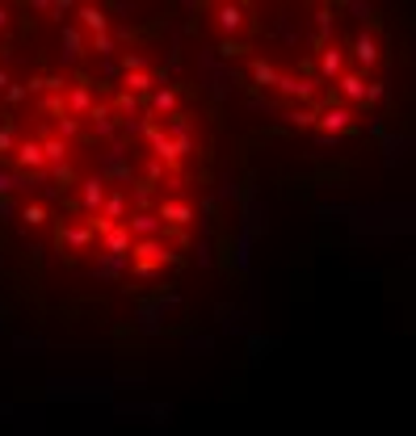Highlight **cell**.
Listing matches in <instances>:
<instances>
[{
	"instance_id": "cell-1",
	"label": "cell",
	"mask_w": 416,
	"mask_h": 436,
	"mask_svg": "<svg viewBox=\"0 0 416 436\" xmlns=\"http://www.w3.org/2000/svg\"><path fill=\"white\" fill-rule=\"evenodd\" d=\"M127 231H131V240H135V235H139V240H160V235H168V227L160 223L156 210H135L131 223H127Z\"/></svg>"
},
{
	"instance_id": "cell-2",
	"label": "cell",
	"mask_w": 416,
	"mask_h": 436,
	"mask_svg": "<svg viewBox=\"0 0 416 436\" xmlns=\"http://www.w3.org/2000/svg\"><path fill=\"white\" fill-rule=\"evenodd\" d=\"M131 248H135V240H131L127 223H118V227H110L106 235H101V252L114 256V260H127V256H131Z\"/></svg>"
},
{
	"instance_id": "cell-3",
	"label": "cell",
	"mask_w": 416,
	"mask_h": 436,
	"mask_svg": "<svg viewBox=\"0 0 416 436\" xmlns=\"http://www.w3.org/2000/svg\"><path fill=\"white\" fill-rule=\"evenodd\" d=\"M106 185H110L106 176H88V181H80V210H84V218L101 210V201H106V193H110Z\"/></svg>"
},
{
	"instance_id": "cell-4",
	"label": "cell",
	"mask_w": 416,
	"mask_h": 436,
	"mask_svg": "<svg viewBox=\"0 0 416 436\" xmlns=\"http://www.w3.org/2000/svg\"><path fill=\"white\" fill-rule=\"evenodd\" d=\"M147 143H152V156H156L160 164H177V160H181L177 143L164 135V126H160V122H147Z\"/></svg>"
},
{
	"instance_id": "cell-5",
	"label": "cell",
	"mask_w": 416,
	"mask_h": 436,
	"mask_svg": "<svg viewBox=\"0 0 416 436\" xmlns=\"http://www.w3.org/2000/svg\"><path fill=\"white\" fill-rule=\"evenodd\" d=\"M127 210H131V197H127L122 189H114V193H106V201H101V210H97V214L106 218L110 227H118L122 218H127Z\"/></svg>"
},
{
	"instance_id": "cell-6",
	"label": "cell",
	"mask_w": 416,
	"mask_h": 436,
	"mask_svg": "<svg viewBox=\"0 0 416 436\" xmlns=\"http://www.w3.org/2000/svg\"><path fill=\"white\" fill-rule=\"evenodd\" d=\"M63 109H67V114H88V109H93V84L88 80L72 84V92L63 97Z\"/></svg>"
},
{
	"instance_id": "cell-7",
	"label": "cell",
	"mask_w": 416,
	"mask_h": 436,
	"mask_svg": "<svg viewBox=\"0 0 416 436\" xmlns=\"http://www.w3.org/2000/svg\"><path fill=\"white\" fill-rule=\"evenodd\" d=\"M88 122H93V135H101V139H110V135L118 131L110 105H93V109H88Z\"/></svg>"
},
{
	"instance_id": "cell-8",
	"label": "cell",
	"mask_w": 416,
	"mask_h": 436,
	"mask_svg": "<svg viewBox=\"0 0 416 436\" xmlns=\"http://www.w3.org/2000/svg\"><path fill=\"white\" fill-rule=\"evenodd\" d=\"M131 256H139V265H160V260H168V252H164V244L160 240H139L135 248H131Z\"/></svg>"
},
{
	"instance_id": "cell-9",
	"label": "cell",
	"mask_w": 416,
	"mask_h": 436,
	"mask_svg": "<svg viewBox=\"0 0 416 436\" xmlns=\"http://www.w3.org/2000/svg\"><path fill=\"white\" fill-rule=\"evenodd\" d=\"M324 131H349V109L345 105H324V114H316Z\"/></svg>"
},
{
	"instance_id": "cell-10",
	"label": "cell",
	"mask_w": 416,
	"mask_h": 436,
	"mask_svg": "<svg viewBox=\"0 0 416 436\" xmlns=\"http://www.w3.org/2000/svg\"><path fill=\"white\" fill-rule=\"evenodd\" d=\"M353 59H358L362 67H374V63H378V42H374L370 34H358V38H353Z\"/></svg>"
},
{
	"instance_id": "cell-11",
	"label": "cell",
	"mask_w": 416,
	"mask_h": 436,
	"mask_svg": "<svg viewBox=\"0 0 416 436\" xmlns=\"http://www.w3.org/2000/svg\"><path fill=\"white\" fill-rule=\"evenodd\" d=\"M337 84H341V88H337V97H345V101H366V80H362L358 72L341 76Z\"/></svg>"
},
{
	"instance_id": "cell-12",
	"label": "cell",
	"mask_w": 416,
	"mask_h": 436,
	"mask_svg": "<svg viewBox=\"0 0 416 436\" xmlns=\"http://www.w3.org/2000/svg\"><path fill=\"white\" fill-rule=\"evenodd\" d=\"M22 168H42L47 160H42V143H34V139H26V143H17V156H13Z\"/></svg>"
},
{
	"instance_id": "cell-13",
	"label": "cell",
	"mask_w": 416,
	"mask_h": 436,
	"mask_svg": "<svg viewBox=\"0 0 416 436\" xmlns=\"http://www.w3.org/2000/svg\"><path fill=\"white\" fill-rule=\"evenodd\" d=\"M160 223H177V227H185L189 223V206L185 201H160Z\"/></svg>"
},
{
	"instance_id": "cell-14",
	"label": "cell",
	"mask_w": 416,
	"mask_h": 436,
	"mask_svg": "<svg viewBox=\"0 0 416 436\" xmlns=\"http://www.w3.org/2000/svg\"><path fill=\"white\" fill-rule=\"evenodd\" d=\"M80 26H84V30H93V34H106V30H110V17H106V9L84 5V9H80Z\"/></svg>"
},
{
	"instance_id": "cell-15",
	"label": "cell",
	"mask_w": 416,
	"mask_h": 436,
	"mask_svg": "<svg viewBox=\"0 0 416 436\" xmlns=\"http://www.w3.org/2000/svg\"><path fill=\"white\" fill-rule=\"evenodd\" d=\"M320 72H324V80H337V76L345 72V55H341L337 47H324V55H320Z\"/></svg>"
},
{
	"instance_id": "cell-16",
	"label": "cell",
	"mask_w": 416,
	"mask_h": 436,
	"mask_svg": "<svg viewBox=\"0 0 416 436\" xmlns=\"http://www.w3.org/2000/svg\"><path fill=\"white\" fill-rule=\"evenodd\" d=\"M147 109H152V114H168V118H173V109H177V88H156L152 101H147Z\"/></svg>"
},
{
	"instance_id": "cell-17",
	"label": "cell",
	"mask_w": 416,
	"mask_h": 436,
	"mask_svg": "<svg viewBox=\"0 0 416 436\" xmlns=\"http://www.w3.org/2000/svg\"><path fill=\"white\" fill-rule=\"evenodd\" d=\"M286 97H316V84L320 80H311V84H303V80H294V76H282V80H273Z\"/></svg>"
},
{
	"instance_id": "cell-18",
	"label": "cell",
	"mask_w": 416,
	"mask_h": 436,
	"mask_svg": "<svg viewBox=\"0 0 416 436\" xmlns=\"http://www.w3.org/2000/svg\"><path fill=\"white\" fill-rule=\"evenodd\" d=\"M219 26H223V30H240V26H244V9H240V5H223V9H219Z\"/></svg>"
},
{
	"instance_id": "cell-19",
	"label": "cell",
	"mask_w": 416,
	"mask_h": 436,
	"mask_svg": "<svg viewBox=\"0 0 416 436\" xmlns=\"http://www.w3.org/2000/svg\"><path fill=\"white\" fill-rule=\"evenodd\" d=\"M63 156H67V143H63V139H47V143H42V160H47L51 168L63 164Z\"/></svg>"
},
{
	"instance_id": "cell-20",
	"label": "cell",
	"mask_w": 416,
	"mask_h": 436,
	"mask_svg": "<svg viewBox=\"0 0 416 436\" xmlns=\"http://www.w3.org/2000/svg\"><path fill=\"white\" fill-rule=\"evenodd\" d=\"M122 84H127L122 92H131V97H135V92H147V88H152V76H147V72H127V80H122Z\"/></svg>"
},
{
	"instance_id": "cell-21",
	"label": "cell",
	"mask_w": 416,
	"mask_h": 436,
	"mask_svg": "<svg viewBox=\"0 0 416 436\" xmlns=\"http://www.w3.org/2000/svg\"><path fill=\"white\" fill-rule=\"evenodd\" d=\"M80 42H84V38H80V30H76V26H63V47H67L63 55H67V59H76V55H80Z\"/></svg>"
},
{
	"instance_id": "cell-22",
	"label": "cell",
	"mask_w": 416,
	"mask_h": 436,
	"mask_svg": "<svg viewBox=\"0 0 416 436\" xmlns=\"http://www.w3.org/2000/svg\"><path fill=\"white\" fill-rule=\"evenodd\" d=\"M114 109L131 118V114H139V97H131V92H118V97H114Z\"/></svg>"
},
{
	"instance_id": "cell-23",
	"label": "cell",
	"mask_w": 416,
	"mask_h": 436,
	"mask_svg": "<svg viewBox=\"0 0 416 436\" xmlns=\"http://www.w3.org/2000/svg\"><path fill=\"white\" fill-rule=\"evenodd\" d=\"M76 135H80V118H72V114H63V118H59V139L67 143V139H76Z\"/></svg>"
},
{
	"instance_id": "cell-24",
	"label": "cell",
	"mask_w": 416,
	"mask_h": 436,
	"mask_svg": "<svg viewBox=\"0 0 416 436\" xmlns=\"http://www.w3.org/2000/svg\"><path fill=\"white\" fill-rule=\"evenodd\" d=\"M42 114H51V118H63L67 109H63V97H47L42 101Z\"/></svg>"
},
{
	"instance_id": "cell-25",
	"label": "cell",
	"mask_w": 416,
	"mask_h": 436,
	"mask_svg": "<svg viewBox=\"0 0 416 436\" xmlns=\"http://www.w3.org/2000/svg\"><path fill=\"white\" fill-rule=\"evenodd\" d=\"M253 76H257L261 84H273V80H278V76H273V67H269L265 59H257V63H253Z\"/></svg>"
},
{
	"instance_id": "cell-26",
	"label": "cell",
	"mask_w": 416,
	"mask_h": 436,
	"mask_svg": "<svg viewBox=\"0 0 416 436\" xmlns=\"http://www.w3.org/2000/svg\"><path fill=\"white\" fill-rule=\"evenodd\" d=\"M22 218H26L30 227H42V223H47V210H42V206H26V214H22Z\"/></svg>"
},
{
	"instance_id": "cell-27",
	"label": "cell",
	"mask_w": 416,
	"mask_h": 436,
	"mask_svg": "<svg viewBox=\"0 0 416 436\" xmlns=\"http://www.w3.org/2000/svg\"><path fill=\"white\" fill-rule=\"evenodd\" d=\"M152 197H156V189H152V185H139V189H135V206H139V210H147V206H152Z\"/></svg>"
},
{
	"instance_id": "cell-28",
	"label": "cell",
	"mask_w": 416,
	"mask_h": 436,
	"mask_svg": "<svg viewBox=\"0 0 416 436\" xmlns=\"http://www.w3.org/2000/svg\"><path fill=\"white\" fill-rule=\"evenodd\" d=\"M17 143V131H13V122H5V126H0V151H9Z\"/></svg>"
},
{
	"instance_id": "cell-29",
	"label": "cell",
	"mask_w": 416,
	"mask_h": 436,
	"mask_svg": "<svg viewBox=\"0 0 416 436\" xmlns=\"http://www.w3.org/2000/svg\"><path fill=\"white\" fill-rule=\"evenodd\" d=\"M286 118H290V122H298V126H311V122H316V114H311V109H290Z\"/></svg>"
},
{
	"instance_id": "cell-30",
	"label": "cell",
	"mask_w": 416,
	"mask_h": 436,
	"mask_svg": "<svg viewBox=\"0 0 416 436\" xmlns=\"http://www.w3.org/2000/svg\"><path fill=\"white\" fill-rule=\"evenodd\" d=\"M93 47H97L101 55H114V38H110V34H93Z\"/></svg>"
},
{
	"instance_id": "cell-31",
	"label": "cell",
	"mask_w": 416,
	"mask_h": 436,
	"mask_svg": "<svg viewBox=\"0 0 416 436\" xmlns=\"http://www.w3.org/2000/svg\"><path fill=\"white\" fill-rule=\"evenodd\" d=\"M160 176H164V164H160V160H152V164H147V181H143V185H152V189H156V181H160Z\"/></svg>"
},
{
	"instance_id": "cell-32",
	"label": "cell",
	"mask_w": 416,
	"mask_h": 436,
	"mask_svg": "<svg viewBox=\"0 0 416 436\" xmlns=\"http://www.w3.org/2000/svg\"><path fill=\"white\" fill-rule=\"evenodd\" d=\"M122 67H127V72H139V67H143V55H122Z\"/></svg>"
},
{
	"instance_id": "cell-33",
	"label": "cell",
	"mask_w": 416,
	"mask_h": 436,
	"mask_svg": "<svg viewBox=\"0 0 416 436\" xmlns=\"http://www.w3.org/2000/svg\"><path fill=\"white\" fill-rule=\"evenodd\" d=\"M5 92H9V101H13V105H17V101H26V84H9Z\"/></svg>"
},
{
	"instance_id": "cell-34",
	"label": "cell",
	"mask_w": 416,
	"mask_h": 436,
	"mask_svg": "<svg viewBox=\"0 0 416 436\" xmlns=\"http://www.w3.org/2000/svg\"><path fill=\"white\" fill-rule=\"evenodd\" d=\"M13 189H17V185H13V176H9V172H0V197L13 193Z\"/></svg>"
},
{
	"instance_id": "cell-35",
	"label": "cell",
	"mask_w": 416,
	"mask_h": 436,
	"mask_svg": "<svg viewBox=\"0 0 416 436\" xmlns=\"http://www.w3.org/2000/svg\"><path fill=\"white\" fill-rule=\"evenodd\" d=\"M0 214H13V201L9 197H0Z\"/></svg>"
},
{
	"instance_id": "cell-36",
	"label": "cell",
	"mask_w": 416,
	"mask_h": 436,
	"mask_svg": "<svg viewBox=\"0 0 416 436\" xmlns=\"http://www.w3.org/2000/svg\"><path fill=\"white\" fill-rule=\"evenodd\" d=\"M5 26H9V9H5V5H0V30H5Z\"/></svg>"
},
{
	"instance_id": "cell-37",
	"label": "cell",
	"mask_w": 416,
	"mask_h": 436,
	"mask_svg": "<svg viewBox=\"0 0 416 436\" xmlns=\"http://www.w3.org/2000/svg\"><path fill=\"white\" fill-rule=\"evenodd\" d=\"M9 84H13V80H9V72H0V92H5Z\"/></svg>"
}]
</instances>
